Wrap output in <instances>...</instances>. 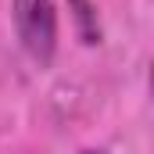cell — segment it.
<instances>
[{
  "mask_svg": "<svg viewBox=\"0 0 154 154\" xmlns=\"http://www.w3.org/2000/svg\"><path fill=\"white\" fill-rule=\"evenodd\" d=\"M72 4V11H75V22H79V32L86 43H97L100 39V25H97V11H93V4L90 0H68Z\"/></svg>",
  "mask_w": 154,
  "mask_h": 154,
  "instance_id": "7a4b0ae2",
  "label": "cell"
},
{
  "mask_svg": "<svg viewBox=\"0 0 154 154\" xmlns=\"http://www.w3.org/2000/svg\"><path fill=\"white\" fill-rule=\"evenodd\" d=\"M82 154H108V151H82Z\"/></svg>",
  "mask_w": 154,
  "mask_h": 154,
  "instance_id": "3957f363",
  "label": "cell"
},
{
  "mask_svg": "<svg viewBox=\"0 0 154 154\" xmlns=\"http://www.w3.org/2000/svg\"><path fill=\"white\" fill-rule=\"evenodd\" d=\"M14 29L29 57L50 65L57 50V11L54 0H14Z\"/></svg>",
  "mask_w": 154,
  "mask_h": 154,
  "instance_id": "6da1fadb",
  "label": "cell"
}]
</instances>
